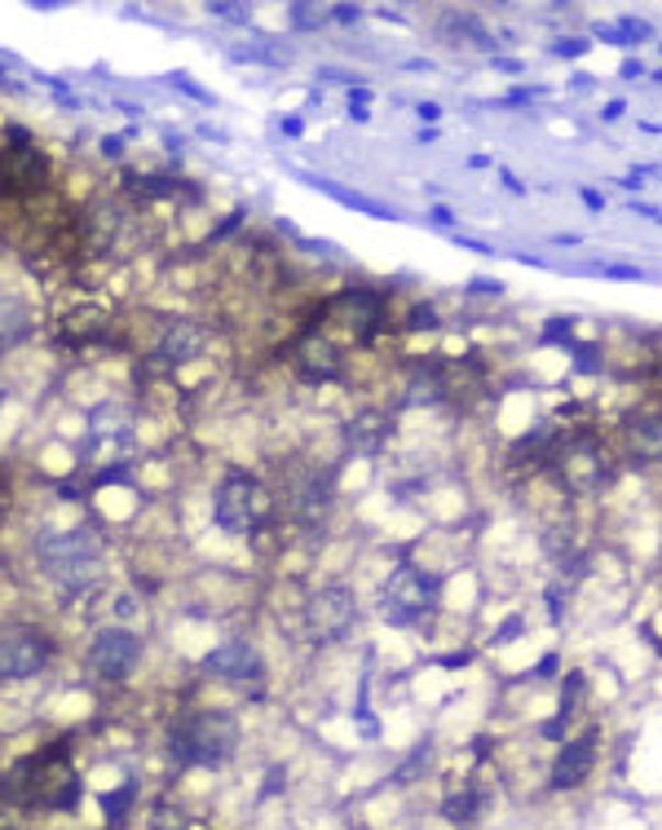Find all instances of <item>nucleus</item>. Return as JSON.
<instances>
[{
    "label": "nucleus",
    "instance_id": "obj_1",
    "mask_svg": "<svg viewBox=\"0 0 662 830\" xmlns=\"http://www.w3.org/2000/svg\"><path fill=\"white\" fill-rule=\"evenodd\" d=\"M239 724L230 711H190L173 724V760L195 764V768H217L234 755Z\"/></svg>",
    "mask_w": 662,
    "mask_h": 830
},
{
    "label": "nucleus",
    "instance_id": "obj_2",
    "mask_svg": "<svg viewBox=\"0 0 662 830\" xmlns=\"http://www.w3.org/2000/svg\"><path fill=\"white\" fill-rule=\"evenodd\" d=\"M41 566L54 584L80 593L89 584H98L102 566H107V552H102V539L93 530H63V534H49L41 543Z\"/></svg>",
    "mask_w": 662,
    "mask_h": 830
},
{
    "label": "nucleus",
    "instance_id": "obj_3",
    "mask_svg": "<svg viewBox=\"0 0 662 830\" xmlns=\"http://www.w3.org/2000/svg\"><path fill=\"white\" fill-rule=\"evenodd\" d=\"M269 490L256 482V477H247V473H230L225 482H221V490H217V525L221 530H230V534H252V530H261L265 525V517H269Z\"/></svg>",
    "mask_w": 662,
    "mask_h": 830
},
{
    "label": "nucleus",
    "instance_id": "obj_4",
    "mask_svg": "<svg viewBox=\"0 0 662 830\" xmlns=\"http://www.w3.org/2000/svg\"><path fill=\"white\" fill-rule=\"evenodd\" d=\"M429 606H433V579H424L416 566H398V571L389 575L385 593H380V615H385V623L407 628V623H416Z\"/></svg>",
    "mask_w": 662,
    "mask_h": 830
},
{
    "label": "nucleus",
    "instance_id": "obj_5",
    "mask_svg": "<svg viewBox=\"0 0 662 830\" xmlns=\"http://www.w3.org/2000/svg\"><path fill=\"white\" fill-rule=\"evenodd\" d=\"M305 619H309V637H313L318 645L341 641V637L354 628V619H358V601H354L350 588H322V593L309 601Z\"/></svg>",
    "mask_w": 662,
    "mask_h": 830
},
{
    "label": "nucleus",
    "instance_id": "obj_6",
    "mask_svg": "<svg viewBox=\"0 0 662 830\" xmlns=\"http://www.w3.org/2000/svg\"><path fill=\"white\" fill-rule=\"evenodd\" d=\"M137 659H142V645L124 628H102L89 645V672L98 680H124L137 667Z\"/></svg>",
    "mask_w": 662,
    "mask_h": 830
},
{
    "label": "nucleus",
    "instance_id": "obj_7",
    "mask_svg": "<svg viewBox=\"0 0 662 830\" xmlns=\"http://www.w3.org/2000/svg\"><path fill=\"white\" fill-rule=\"evenodd\" d=\"M54 645L41 632L14 628V632H0V680H27L49 663Z\"/></svg>",
    "mask_w": 662,
    "mask_h": 830
},
{
    "label": "nucleus",
    "instance_id": "obj_8",
    "mask_svg": "<svg viewBox=\"0 0 662 830\" xmlns=\"http://www.w3.org/2000/svg\"><path fill=\"white\" fill-rule=\"evenodd\" d=\"M561 464V482L574 490V495H592L609 473V460H605V451L596 446V442H574V446H565V455L556 460Z\"/></svg>",
    "mask_w": 662,
    "mask_h": 830
},
{
    "label": "nucleus",
    "instance_id": "obj_9",
    "mask_svg": "<svg viewBox=\"0 0 662 830\" xmlns=\"http://www.w3.org/2000/svg\"><path fill=\"white\" fill-rule=\"evenodd\" d=\"M596 746H600V729H583L578 738H570L561 751H556V764H552V786L556 790H574L592 764H596Z\"/></svg>",
    "mask_w": 662,
    "mask_h": 830
},
{
    "label": "nucleus",
    "instance_id": "obj_10",
    "mask_svg": "<svg viewBox=\"0 0 662 830\" xmlns=\"http://www.w3.org/2000/svg\"><path fill=\"white\" fill-rule=\"evenodd\" d=\"M49 164L36 146H19V151H0V190L23 195V190H41Z\"/></svg>",
    "mask_w": 662,
    "mask_h": 830
},
{
    "label": "nucleus",
    "instance_id": "obj_11",
    "mask_svg": "<svg viewBox=\"0 0 662 830\" xmlns=\"http://www.w3.org/2000/svg\"><path fill=\"white\" fill-rule=\"evenodd\" d=\"M203 672L217 676V680L243 685V680H256V676H261V654H256V645H247V641H225L221 650H212V654L203 659Z\"/></svg>",
    "mask_w": 662,
    "mask_h": 830
},
{
    "label": "nucleus",
    "instance_id": "obj_12",
    "mask_svg": "<svg viewBox=\"0 0 662 830\" xmlns=\"http://www.w3.org/2000/svg\"><path fill=\"white\" fill-rule=\"evenodd\" d=\"M331 310H336L350 328H358V336H372V332L385 323V301H380L376 292H367V288H350V292H341L336 301H331Z\"/></svg>",
    "mask_w": 662,
    "mask_h": 830
},
{
    "label": "nucleus",
    "instance_id": "obj_13",
    "mask_svg": "<svg viewBox=\"0 0 662 830\" xmlns=\"http://www.w3.org/2000/svg\"><path fill=\"white\" fill-rule=\"evenodd\" d=\"M296 367H300L305 380H331L341 372V354L331 350L322 336H305L300 350H296Z\"/></svg>",
    "mask_w": 662,
    "mask_h": 830
},
{
    "label": "nucleus",
    "instance_id": "obj_14",
    "mask_svg": "<svg viewBox=\"0 0 662 830\" xmlns=\"http://www.w3.org/2000/svg\"><path fill=\"white\" fill-rule=\"evenodd\" d=\"M203 332L195 328V323H173L168 332H164V341H159V358L164 363H190V358H199L203 354Z\"/></svg>",
    "mask_w": 662,
    "mask_h": 830
},
{
    "label": "nucleus",
    "instance_id": "obj_15",
    "mask_svg": "<svg viewBox=\"0 0 662 830\" xmlns=\"http://www.w3.org/2000/svg\"><path fill=\"white\" fill-rule=\"evenodd\" d=\"M622 433L636 460H662V416H631Z\"/></svg>",
    "mask_w": 662,
    "mask_h": 830
},
{
    "label": "nucleus",
    "instance_id": "obj_16",
    "mask_svg": "<svg viewBox=\"0 0 662 830\" xmlns=\"http://www.w3.org/2000/svg\"><path fill=\"white\" fill-rule=\"evenodd\" d=\"M313 186H318V190H327L331 199H341V203H350V208H363V212H372V217H389V221H394V208H385V203H376V199H367V195H354V190H341L336 181H322V177H318Z\"/></svg>",
    "mask_w": 662,
    "mask_h": 830
},
{
    "label": "nucleus",
    "instance_id": "obj_17",
    "mask_svg": "<svg viewBox=\"0 0 662 830\" xmlns=\"http://www.w3.org/2000/svg\"><path fill=\"white\" fill-rule=\"evenodd\" d=\"M380 429H389L385 416H363V420L350 429V442H354L358 451H376V446H380Z\"/></svg>",
    "mask_w": 662,
    "mask_h": 830
},
{
    "label": "nucleus",
    "instance_id": "obj_18",
    "mask_svg": "<svg viewBox=\"0 0 662 830\" xmlns=\"http://www.w3.org/2000/svg\"><path fill=\"white\" fill-rule=\"evenodd\" d=\"M583 689H587V676L583 672H565V685H561V720H570L574 711H578V698H583Z\"/></svg>",
    "mask_w": 662,
    "mask_h": 830
},
{
    "label": "nucleus",
    "instance_id": "obj_19",
    "mask_svg": "<svg viewBox=\"0 0 662 830\" xmlns=\"http://www.w3.org/2000/svg\"><path fill=\"white\" fill-rule=\"evenodd\" d=\"M129 804H133V782H124L120 790H111V795H102V808H107V817H111V821H120Z\"/></svg>",
    "mask_w": 662,
    "mask_h": 830
},
{
    "label": "nucleus",
    "instance_id": "obj_20",
    "mask_svg": "<svg viewBox=\"0 0 662 830\" xmlns=\"http://www.w3.org/2000/svg\"><path fill=\"white\" fill-rule=\"evenodd\" d=\"M618 32H622L627 49H631L636 41H649V36H653V27H649L644 19H631V14H622V19H618Z\"/></svg>",
    "mask_w": 662,
    "mask_h": 830
},
{
    "label": "nucleus",
    "instance_id": "obj_21",
    "mask_svg": "<svg viewBox=\"0 0 662 830\" xmlns=\"http://www.w3.org/2000/svg\"><path fill=\"white\" fill-rule=\"evenodd\" d=\"M438 398H442V380H438V376H416L411 402H438Z\"/></svg>",
    "mask_w": 662,
    "mask_h": 830
},
{
    "label": "nucleus",
    "instance_id": "obj_22",
    "mask_svg": "<svg viewBox=\"0 0 662 830\" xmlns=\"http://www.w3.org/2000/svg\"><path fill=\"white\" fill-rule=\"evenodd\" d=\"M424 768H429V746H416V755L394 773V782H411V777H420Z\"/></svg>",
    "mask_w": 662,
    "mask_h": 830
},
{
    "label": "nucleus",
    "instance_id": "obj_23",
    "mask_svg": "<svg viewBox=\"0 0 662 830\" xmlns=\"http://www.w3.org/2000/svg\"><path fill=\"white\" fill-rule=\"evenodd\" d=\"M446 817L451 821H468L473 817V795H451L446 799Z\"/></svg>",
    "mask_w": 662,
    "mask_h": 830
},
{
    "label": "nucleus",
    "instance_id": "obj_24",
    "mask_svg": "<svg viewBox=\"0 0 662 830\" xmlns=\"http://www.w3.org/2000/svg\"><path fill=\"white\" fill-rule=\"evenodd\" d=\"M561 341L570 345V341H574V332H570V323H565V319H552V323H548V332H543V345H561Z\"/></svg>",
    "mask_w": 662,
    "mask_h": 830
},
{
    "label": "nucleus",
    "instance_id": "obj_25",
    "mask_svg": "<svg viewBox=\"0 0 662 830\" xmlns=\"http://www.w3.org/2000/svg\"><path fill=\"white\" fill-rule=\"evenodd\" d=\"M587 49H592L587 41H556V45H552V54H556V58H583Z\"/></svg>",
    "mask_w": 662,
    "mask_h": 830
},
{
    "label": "nucleus",
    "instance_id": "obj_26",
    "mask_svg": "<svg viewBox=\"0 0 662 830\" xmlns=\"http://www.w3.org/2000/svg\"><path fill=\"white\" fill-rule=\"evenodd\" d=\"M605 279H644V274L636 269V265H596Z\"/></svg>",
    "mask_w": 662,
    "mask_h": 830
},
{
    "label": "nucleus",
    "instance_id": "obj_27",
    "mask_svg": "<svg viewBox=\"0 0 662 830\" xmlns=\"http://www.w3.org/2000/svg\"><path fill=\"white\" fill-rule=\"evenodd\" d=\"M411 328H416V332H433V328H438V314H433L429 306H420V310L411 314Z\"/></svg>",
    "mask_w": 662,
    "mask_h": 830
},
{
    "label": "nucleus",
    "instance_id": "obj_28",
    "mask_svg": "<svg viewBox=\"0 0 662 830\" xmlns=\"http://www.w3.org/2000/svg\"><path fill=\"white\" fill-rule=\"evenodd\" d=\"M596 36H600V41H609V45H618V49H627V41H622L618 23H596Z\"/></svg>",
    "mask_w": 662,
    "mask_h": 830
},
{
    "label": "nucleus",
    "instance_id": "obj_29",
    "mask_svg": "<svg viewBox=\"0 0 662 830\" xmlns=\"http://www.w3.org/2000/svg\"><path fill=\"white\" fill-rule=\"evenodd\" d=\"M574 358H578V372H596V345H578Z\"/></svg>",
    "mask_w": 662,
    "mask_h": 830
},
{
    "label": "nucleus",
    "instance_id": "obj_30",
    "mask_svg": "<svg viewBox=\"0 0 662 830\" xmlns=\"http://www.w3.org/2000/svg\"><path fill=\"white\" fill-rule=\"evenodd\" d=\"M291 19L300 23V27H313L318 19H313V5H291Z\"/></svg>",
    "mask_w": 662,
    "mask_h": 830
},
{
    "label": "nucleus",
    "instance_id": "obj_31",
    "mask_svg": "<svg viewBox=\"0 0 662 830\" xmlns=\"http://www.w3.org/2000/svg\"><path fill=\"white\" fill-rule=\"evenodd\" d=\"M473 292H482V297H499L504 284H499V279H495V284H490V279H473Z\"/></svg>",
    "mask_w": 662,
    "mask_h": 830
},
{
    "label": "nucleus",
    "instance_id": "obj_32",
    "mask_svg": "<svg viewBox=\"0 0 662 830\" xmlns=\"http://www.w3.org/2000/svg\"><path fill=\"white\" fill-rule=\"evenodd\" d=\"M618 76H622V80H640V76H644V67H640V58H636V63H631V58H627V63H622V71H618Z\"/></svg>",
    "mask_w": 662,
    "mask_h": 830
},
{
    "label": "nucleus",
    "instance_id": "obj_33",
    "mask_svg": "<svg viewBox=\"0 0 662 830\" xmlns=\"http://www.w3.org/2000/svg\"><path fill=\"white\" fill-rule=\"evenodd\" d=\"M622 111H627V102H605V111H600V120H622Z\"/></svg>",
    "mask_w": 662,
    "mask_h": 830
},
{
    "label": "nucleus",
    "instance_id": "obj_34",
    "mask_svg": "<svg viewBox=\"0 0 662 830\" xmlns=\"http://www.w3.org/2000/svg\"><path fill=\"white\" fill-rule=\"evenodd\" d=\"M420 120H429V124L442 120V107H438V102H420Z\"/></svg>",
    "mask_w": 662,
    "mask_h": 830
},
{
    "label": "nucleus",
    "instance_id": "obj_35",
    "mask_svg": "<svg viewBox=\"0 0 662 830\" xmlns=\"http://www.w3.org/2000/svg\"><path fill=\"white\" fill-rule=\"evenodd\" d=\"M336 19H341V23H358V10H354V5H336Z\"/></svg>",
    "mask_w": 662,
    "mask_h": 830
},
{
    "label": "nucleus",
    "instance_id": "obj_36",
    "mask_svg": "<svg viewBox=\"0 0 662 830\" xmlns=\"http://www.w3.org/2000/svg\"><path fill=\"white\" fill-rule=\"evenodd\" d=\"M578 199H583V203H587V208H600V195H596V190H587V186H583V190H578Z\"/></svg>",
    "mask_w": 662,
    "mask_h": 830
},
{
    "label": "nucleus",
    "instance_id": "obj_37",
    "mask_svg": "<svg viewBox=\"0 0 662 830\" xmlns=\"http://www.w3.org/2000/svg\"><path fill=\"white\" fill-rule=\"evenodd\" d=\"M433 221H438V225H451L455 217H451V208H433Z\"/></svg>",
    "mask_w": 662,
    "mask_h": 830
},
{
    "label": "nucleus",
    "instance_id": "obj_38",
    "mask_svg": "<svg viewBox=\"0 0 662 830\" xmlns=\"http://www.w3.org/2000/svg\"><path fill=\"white\" fill-rule=\"evenodd\" d=\"M658 49H662V45H658Z\"/></svg>",
    "mask_w": 662,
    "mask_h": 830
}]
</instances>
